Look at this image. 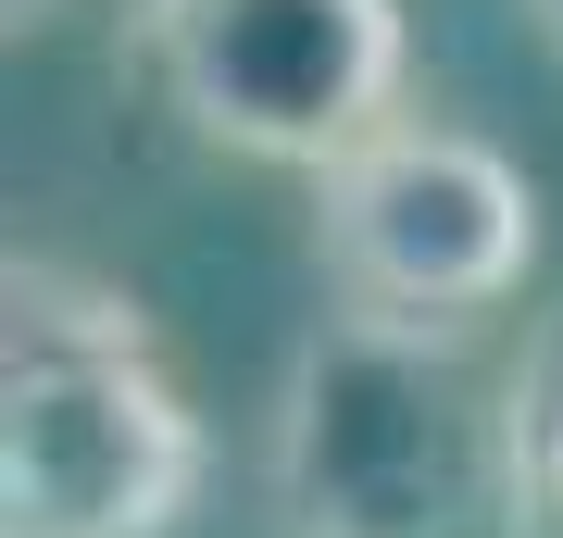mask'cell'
Wrapping results in <instances>:
<instances>
[{
	"mask_svg": "<svg viewBox=\"0 0 563 538\" xmlns=\"http://www.w3.org/2000/svg\"><path fill=\"white\" fill-rule=\"evenodd\" d=\"M213 426L151 351L139 288L13 251L0 276V538H176Z\"/></svg>",
	"mask_w": 563,
	"mask_h": 538,
	"instance_id": "cell-1",
	"label": "cell"
},
{
	"mask_svg": "<svg viewBox=\"0 0 563 538\" xmlns=\"http://www.w3.org/2000/svg\"><path fill=\"white\" fill-rule=\"evenodd\" d=\"M263 488L276 538H476L488 514H526L514 376H488V339H388L325 314L276 376Z\"/></svg>",
	"mask_w": 563,
	"mask_h": 538,
	"instance_id": "cell-2",
	"label": "cell"
},
{
	"mask_svg": "<svg viewBox=\"0 0 563 538\" xmlns=\"http://www.w3.org/2000/svg\"><path fill=\"white\" fill-rule=\"evenodd\" d=\"M551 239L539 176L451 113L376 125L351 163L313 176V288L339 326H388V339H488L526 300Z\"/></svg>",
	"mask_w": 563,
	"mask_h": 538,
	"instance_id": "cell-3",
	"label": "cell"
},
{
	"mask_svg": "<svg viewBox=\"0 0 563 538\" xmlns=\"http://www.w3.org/2000/svg\"><path fill=\"white\" fill-rule=\"evenodd\" d=\"M139 63L201 151L288 163L301 188L413 113L401 0H139Z\"/></svg>",
	"mask_w": 563,
	"mask_h": 538,
	"instance_id": "cell-4",
	"label": "cell"
},
{
	"mask_svg": "<svg viewBox=\"0 0 563 538\" xmlns=\"http://www.w3.org/2000/svg\"><path fill=\"white\" fill-rule=\"evenodd\" d=\"M514 463H526V514L563 538V326H539L514 363Z\"/></svg>",
	"mask_w": 563,
	"mask_h": 538,
	"instance_id": "cell-5",
	"label": "cell"
},
{
	"mask_svg": "<svg viewBox=\"0 0 563 538\" xmlns=\"http://www.w3.org/2000/svg\"><path fill=\"white\" fill-rule=\"evenodd\" d=\"M526 13H539V39H551V51H563V0H526Z\"/></svg>",
	"mask_w": 563,
	"mask_h": 538,
	"instance_id": "cell-6",
	"label": "cell"
},
{
	"mask_svg": "<svg viewBox=\"0 0 563 538\" xmlns=\"http://www.w3.org/2000/svg\"><path fill=\"white\" fill-rule=\"evenodd\" d=\"M0 13H13V25H38V13H63V0H0Z\"/></svg>",
	"mask_w": 563,
	"mask_h": 538,
	"instance_id": "cell-7",
	"label": "cell"
}]
</instances>
